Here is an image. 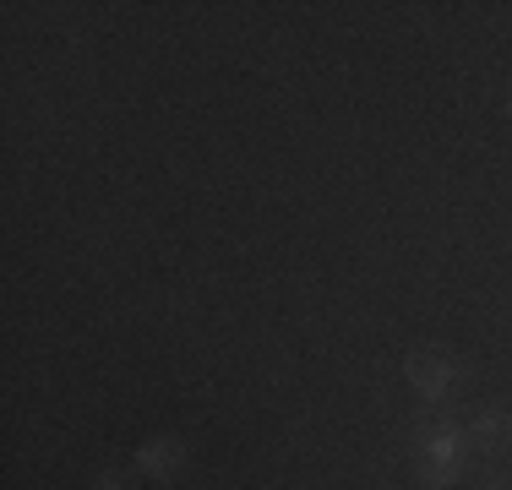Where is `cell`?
Instances as JSON below:
<instances>
[{"mask_svg": "<svg viewBox=\"0 0 512 490\" xmlns=\"http://www.w3.org/2000/svg\"><path fill=\"white\" fill-rule=\"evenodd\" d=\"M463 469V447H458V431L453 425H431L420 436V474L431 485H453Z\"/></svg>", "mask_w": 512, "mask_h": 490, "instance_id": "cell-1", "label": "cell"}, {"mask_svg": "<svg viewBox=\"0 0 512 490\" xmlns=\"http://www.w3.org/2000/svg\"><path fill=\"white\" fill-rule=\"evenodd\" d=\"M409 387L420 392L425 403H436L447 387H453V360L442 349H414L409 354Z\"/></svg>", "mask_w": 512, "mask_h": 490, "instance_id": "cell-2", "label": "cell"}, {"mask_svg": "<svg viewBox=\"0 0 512 490\" xmlns=\"http://www.w3.org/2000/svg\"><path fill=\"white\" fill-rule=\"evenodd\" d=\"M180 458H186V447H180L175 436H153L148 447L137 452V463H142L148 474H175V469H180Z\"/></svg>", "mask_w": 512, "mask_h": 490, "instance_id": "cell-3", "label": "cell"}, {"mask_svg": "<svg viewBox=\"0 0 512 490\" xmlns=\"http://www.w3.org/2000/svg\"><path fill=\"white\" fill-rule=\"evenodd\" d=\"M469 441H474V447H485V452L507 447V441H512V420H507V414H480V420L469 425Z\"/></svg>", "mask_w": 512, "mask_h": 490, "instance_id": "cell-4", "label": "cell"}, {"mask_svg": "<svg viewBox=\"0 0 512 490\" xmlns=\"http://www.w3.org/2000/svg\"><path fill=\"white\" fill-rule=\"evenodd\" d=\"M131 480H126V474H104V490H126Z\"/></svg>", "mask_w": 512, "mask_h": 490, "instance_id": "cell-5", "label": "cell"}, {"mask_svg": "<svg viewBox=\"0 0 512 490\" xmlns=\"http://www.w3.org/2000/svg\"><path fill=\"white\" fill-rule=\"evenodd\" d=\"M507 109H512V98H507Z\"/></svg>", "mask_w": 512, "mask_h": 490, "instance_id": "cell-6", "label": "cell"}]
</instances>
